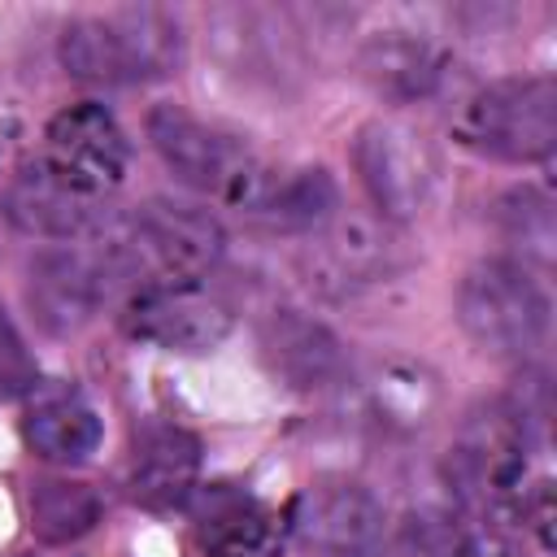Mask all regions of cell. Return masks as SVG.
<instances>
[{
    "label": "cell",
    "mask_w": 557,
    "mask_h": 557,
    "mask_svg": "<svg viewBox=\"0 0 557 557\" xmlns=\"http://www.w3.org/2000/svg\"><path fill=\"white\" fill-rule=\"evenodd\" d=\"M453 131L470 152L492 161H548L557 148V87L544 74L496 78L461 104Z\"/></svg>",
    "instance_id": "obj_1"
},
{
    "label": "cell",
    "mask_w": 557,
    "mask_h": 557,
    "mask_svg": "<svg viewBox=\"0 0 557 557\" xmlns=\"http://www.w3.org/2000/svg\"><path fill=\"white\" fill-rule=\"evenodd\" d=\"M222 248L226 231L209 209L183 200H148L109 244V265L148 274L152 283H196L222 257Z\"/></svg>",
    "instance_id": "obj_2"
},
{
    "label": "cell",
    "mask_w": 557,
    "mask_h": 557,
    "mask_svg": "<svg viewBox=\"0 0 557 557\" xmlns=\"http://www.w3.org/2000/svg\"><path fill=\"white\" fill-rule=\"evenodd\" d=\"M548 292L518 261H479L461 274L457 322L492 357H531L548 335Z\"/></svg>",
    "instance_id": "obj_3"
},
{
    "label": "cell",
    "mask_w": 557,
    "mask_h": 557,
    "mask_svg": "<svg viewBox=\"0 0 557 557\" xmlns=\"http://www.w3.org/2000/svg\"><path fill=\"white\" fill-rule=\"evenodd\" d=\"M148 139L187 187L222 196L239 209H248V200L270 174L235 135L187 113L183 104H157L148 113Z\"/></svg>",
    "instance_id": "obj_4"
},
{
    "label": "cell",
    "mask_w": 557,
    "mask_h": 557,
    "mask_svg": "<svg viewBox=\"0 0 557 557\" xmlns=\"http://www.w3.org/2000/svg\"><path fill=\"white\" fill-rule=\"evenodd\" d=\"M352 161H357V174H361V187L370 191L374 209L387 218V222H409L426 209L431 191H435V178H440V161H435V148L405 122H392V117H379V122H366L357 131V144H352Z\"/></svg>",
    "instance_id": "obj_5"
},
{
    "label": "cell",
    "mask_w": 557,
    "mask_h": 557,
    "mask_svg": "<svg viewBox=\"0 0 557 557\" xmlns=\"http://www.w3.org/2000/svg\"><path fill=\"white\" fill-rule=\"evenodd\" d=\"M122 326L139 344L196 357L213 352L231 335L235 313L222 296H213L200 283H148L131 296Z\"/></svg>",
    "instance_id": "obj_6"
},
{
    "label": "cell",
    "mask_w": 557,
    "mask_h": 557,
    "mask_svg": "<svg viewBox=\"0 0 557 557\" xmlns=\"http://www.w3.org/2000/svg\"><path fill=\"white\" fill-rule=\"evenodd\" d=\"M383 500L348 474L313 479L287 513V527L326 557H370L383 544Z\"/></svg>",
    "instance_id": "obj_7"
},
{
    "label": "cell",
    "mask_w": 557,
    "mask_h": 557,
    "mask_svg": "<svg viewBox=\"0 0 557 557\" xmlns=\"http://www.w3.org/2000/svg\"><path fill=\"white\" fill-rule=\"evenodd\" d=\"M44 161L57 174H65L74 187L104 196L122 183L126 161H131V144L104 104L83 100V104L61 109L48 122V157Z\"/></svg>",
    "instance_id": "obj_8"
},
{
    "label": "cell",
    "mask_w": 557,
    "mask_h": 557,
    "mask_svg": "<svg viewBox=\"0 0 557 557\" xmlns=\"http://www.w3.org/2000/svg\"><path fill=\"white\" fill-rule=\"evenodd\" d=\"M522 453H527V426L518 422V413L496 409L470 422V431L448 457V479L470 505L500 509L522 492V461H527Z\"/></svg>",
    "instance_id": "obj_9"
},
{
    "label": "cell",
    "mask_w": 557,
    "mask_h": 557,
    "mask_svg": "<svg viewBox=\"0 0 557 557\" xmlns=\"http://www.w3.org/2000/svg\"><path fill=\"white\" fill-rule=\"evenodd\" d=\"M209 39L218 61L248 83H283L300 65L296 26L278 9L226 4L209 13Z\"/></svg>",
    "instance_id": "obj_10"
},
{
    "label": "cell",
    "mask_w": 557,
    "mask_h": 557,
    "mask_svg": "<svg viewBox=\"0 0 557 557\" xmlns=\"http://www.w3.org/2000/svg\"><path fill=\"white\" fill-rule=\"evenodd\" d=\"M191 531L205 557H274L283 540L278 513L235 483H205L187 496Z\"/></svg>",
    "instance_id": "obj_11"
},
{
    "label": "cell",
    "mask_w": 557,
    "mask_h": 557,
    "mask_svg": "<svg viewBox=\"0 0 557 557\" xmlns=\"http://www.w3.org/2000/svg\"><path fill=\"white\" fill-rule=\"evenodd\" d=\"M104 300V274L87 252L48 248L26 270V305L44 335H78Z\"/></svg>",
    "instance_id": "obj_12"
},
{
    "label": "cell",
    "mask_w": 557,
    "mask_h": 557,
    "mask_svg": "<svg viewBox=\"0 0 557 557\" xmlns=\"http://www.w3.org/2000/svg\"><path fill=\"white\" fill-rule=\"evenodd\" d=\"M4 213L17 231H26L35 239H74L100 222V196L74 187L48 161H30L13 174Z\"/></svg>",
    "instance_id": "obj_13"
},
{
    "label": "cell",
    "mask_w": 557,
    "mask_h": 557,
    "mask_svg": "<svg viewBox=\"0 0 557 557\" xmlns=\"http://www.w3.org/2000/svg\"><path fill=\"white\" fill-rule=\"evenodd\" d=\"M261 357L296 392H322L348 370L339 335L300 309H274L261 322Z\"/></svg>",
    "instance_id": "obj_14"
},
{
    "label": "cell",
    "mask_w": 557,
    "mask_h": 557,
    "mask_svg": "<svg viewBox=\"0 0 557 557\" xmlns=\"http://www.w3.org/2000/svg\"><path fill=\"white\" fill-rule=\"evenodd\" d=\"M22 435L26 444L44 457V461H87L100 448V413L96 405L74 387V383H35V392L26 396V418H22Z\"/></svg>",
    "instance_id": "obj_15"
},
{
    "label": "cell",
    "mask_w": 557,
    "mask_h": 557,
    "mask_svg": "<svg viewBox=\"0 0 557 557\" xmlns=\"http://www.w3.org/2000/svg\"><path fill=\"white\" fill-rule=\"evenodd\" d=\"M200 474V440L174 422H144L131 448V496L148 509L187 505Z\"/></svg>",
    "instance_id": "obj_16"
},
{
    "label": "cell",
    "mask_w": 557,
    "mask_h": 557,
    "mask_svg": "<svg viewBox=\"0 0 557 557\" xmlns=\"http://www.w3.org/2000/svg\"><path fill=\"white\" fill-rule=\"evenodd\" d=\"M309 261L318 274V287L352 292L361 283H374L392 270V239L366 222V218H331L309 239Z\"/></svg>",
    "instance_id": "obj_17"
},
{
    "label": "cell",
    "mask_w": 557,
    "mask_h": 557,
    "mask_svg": "<svg viewBox=\"0 0 557 557\" xmlns=\"http://www.w3.org/2000/svg\"><path fill=\"white\" fill-rule=\"evenodd\" d=\"M244 213H252L270 231L313 235L339 213V187L322 165H305V170H287V174L270 170Z\"/></svg>",
    "instance_id": "obj_18"
},
{
    "label": "cell",
    "mask_w": 557,
    "mask_h": 557,
    "mask_svg": "<svg viewBox=\"0 0 557 557\" xmlns=\"http://www.w3.org/2000/svg\"><path fill=\"white\" fill-rule=\"evenodd\" d=\"M361 74L370 78V87L379 96L418 100V96L435 91V83L444 74V52L426 35H413V30H379L361 48Z\"/></svg>",
    "instance_id": "obj_19"
},
{
    "label": "cell",
    "mask_w": 557,
    "mask_h": 557,
    "mask_svg": "<svg viewBox=\"0 0 557 557\" xmlns=\"http://www.w3.org/2000/svg\"><path fill=\"white\" fill-rule=\"evenodd\" d=\"M113 39H117V52H122V65H126V83H152V78H165L178 70L183 61V30H178V17L170 9H157V4H126V9H113L104 13Z\"/></svg>",
    "instance_id": "obj_20"
},
{
    "label": "cell",
    "mask_w": 557,
    "mask_h": 557,
    "mask_svg": "<svg viewBox=\"0 0 557 557\" xmlns=\"http://www.w3.org/2000/svg\"><path fill=\"white\" fill-rule=\"evenodd\" d=\"M26 509H30V531L44 544H74L87 531H96L104 513L100 492L83 479H39L30 487Z\"/></svg>",
    "instance_id": "obj_21"
},
{
    "label": "cell",
    "mask_w": 557,
    "mask_h": 557,
    "mask_svg": "<svg viewBox=\"0 0 557 557\" xmlns=\"http://www.w3.org/2000/svg\"><path fill=\"white\" fill-rule=\"evenodd\" d=\"M61 65L70 78L91 83V87H122L126 83V65L117 52V39L109 30L104 17H74L61 30Z\"/></svg>",
    "instance_id": "obj_22"
},
{
    "label": "cell",
    "mask_w": 557,
    "mask_h": 557,
    "mask_svg": "<svg viewBox=\"0 0 557 557\" xmlns=\"http://www.w3.org/2000/svg\"><path fill=\"white\" fill-rule=\"evenodd\" d=\"M500 226L509 235V244H518L527 257H535L540 265L553 261V200L535 187H518L500 200Z\"/></svg>",
    "instance_id": "obj_23"
},
{
    "label": "cell",
    "mask_w": 557,
    "mask_h": 557,
    "mask_svg": "<svg viewBox=\"0 0 557 557\" xmlns=\"http://www.w3.org/2000/svg\"><path fill=\"white\" fill-rule=\"evenodd\" d=\"M461 535H466L461 522H453L440 509H422V513H409V522L400 527V553L405 557H461Z\"/></svg>",
    "instance_id": "obj_24"
},
{
    "label": "cell",
    "mask_w": 557,
    "mask_h": 557,
    "mask_svg": "<svg viewBox=\"0 0 557 557\" xmlns=\"http://www.w3.org/2000/svg\"><path fill=\"white\" fill-rule=\"evenodd\" d=\"M39 383V366L17 331V322L9 318V309L0 305V396L13 400V396H30Z\"/></svg>",
    "instance_id": "obj_25"
},
{
    "label": "cell",
    "mask_w": 557,
    "mask_h": 557,
    "mask_svg": "<svg viewBox=\"0 0 557 557\" xmlns=\"http://www.w3.org/2000/svg\"><path fill=\"white\" fill-rule=\"evenodd\" d=\"M461 557H527L522 553V544L509 535V531H500V527H466V535H461Z\"/></svg>",
    "instance_id": "obj_26"
},
{
    "label": "cell",
    "mask_w": 557,
    "mask_h": 557,
    "mask_svg": "<svg viewBox=\"0 0 557 557\" xmlns=\"http://www.w3.org/2000/svg\"><path fill=\"white\" fill-rule=\"evenodd\" d=\"M13 557H30V553H13Z\"/></svg>",
    "instance_id": "obj_27"
}]
</instances>
